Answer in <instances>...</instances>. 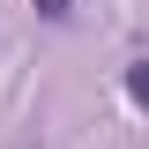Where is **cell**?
I'll list each match as a JSON object with an SVG mask.
<instances>
[{
  "instance_id": "cell-1",
  "label": "cell",
  "mask_w": 149,
  "mask_h": 149,
  "mask_svg": "<svg viewBox=\"0 0 149 149\" xmlns=\"http://www.w3.org/2000/svg\"><path fill=\"white\" fill-rule=\"evenodd\" d=\"M127 90H134V97L149 104V67H134V74H127Z\"/></svg>"
}]
</instances>
